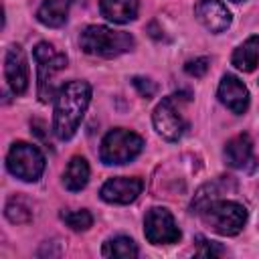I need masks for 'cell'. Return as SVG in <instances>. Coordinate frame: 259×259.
I'll return each mask as SVG.
<instances>
[{"instance_id":"12","label":"cell","mask_w":259,"mask_h":259,"mask_svg":"<svg viewBox=\"0 0 259 259\" xmlns=\"http://www.w3.org/2000/svg\"><path fill=\"white\" fill-rule=\"evenodd\" d=\"M217 95H219V101L237 115L245 113L249 107V89L235 75H229V73L223 75L219 89H217Z\"/></svg>"},{"instance_id":"13","label":"cell","mask_w":259,"mask_h":259,"mask_svg":"<svg viewBox=\"0 0 259 259\" xmlns=\"http://www.w3.org/2000/svg\"><path fill=\"white\" fill-rule=\"evenodd\" d=\"M194 14L198 22L212 34L225 32L231 26V12L221 0H198Z\"/></svg>"},{"instance_id":"14","label":"cell","mask_w":259,"mask_h":259,"mask_svg":"<svg viewBox=\"0 0 259 259\" xmlns=\"http://www.w3.org/2000/svg\"><path fill=\"white\" fill-rule=\"evenodd\" d=\"M101 16L113 24H125L136 20L140 4L138 0H99Z\"/></svg>"},{"instance_id":"11","label":"cell","mask_w":259,"mask_h":259,"mask_svg":"<svg viewBox=\"0 0 259 259\" xmlns=\"http://www.w3.org/2000/svg\"><path fill=\"white\" fill-rule=\"evenodd\" d=\"M4 75L10 91L14 95H22L28 87V63L24 57V51L18 45H12L6 51L4 59Z\"/></svg>"},{"instance_id":"19","label":"cell","mask_w":259,"mask_h":259,"mask_svg":"<svg viewBox=\"0 0 259 259\" xmlns=\"http://www.w3.org/2000/svg\"><path fill=\"white\" fill-rule=\"evenodd\" d=\"M61 221H65L67 227H71L73 231H87L93 225V217L87 208H79V210H63L61 212Z\"/></svg>"},{"instance_id":"18","label":"cell","mask_w":259,"mask_h":259,"mask_svg":"<svg viewBox=\"0 0 259 259\" xmlns=\"http://www.w3.org/2000/svg\"><path fill=\"white\" fill-rule=\"evenodd\" d=\"M101 255L109 259H134L138 257V245L134 243V239L125 235H117L103 243Z\"/></svg>"},{"instance_id":"2","label":"cell","mask_w":259,"mask_h":259,"mask_svg":"<svg viewBox=\"0 0 259 259\" xmlns=\"http://www.w3.org/2000/svg\"><path fill=\"white\" fill-rule=\"evenodd\" d=\"M79 45H81L83 53H87L91 57L113 59V57H119V55L132 51L136 40L125 30H113L103 24H89L83 28V32L79 36Z\"/></svg>"},{"instance_id":"20","label":"cell","mask_w":259,"mask_h":259,"mask_svg":"<svg viewBox=\"0 0 259 259\" xmlns=\"http://www.w3.org/2000/svg\"><path fill=\"white\" fill-rule=\"evenodd\" d=\"M4 214L10 223H28L32 219V212L30 208L20 200V198H10L6 202V208H4Z\"/></svg>"},{"instance_id":"4","label":"cell","mask_w":259,"mask_h":259,"mask_svg":"<svg viewBox=\"0 0 259 259\" xmlns=\"http://www.w3.org/2000/svg\"><path fill=\"white\" fill-rule=\"evenodd\" d=\"M142 150H144L142 136L125 127H115L103 136L99 146V158L107 166H119L138 158Z\"/></svg>"},{"instance_id":"23","label":"cell","mask_w":259,"mask_h":259,"mask_svg":"<svg viewBox=\"0 0 259 259\" xmlns=\"http://www.w3.org/2000/svg\"><path fill=\"white\" fill-rule=\"evenodd\" d=\"M132 83H134V87L140 91V95H142V97H146V99H150V97L156 93V85H154L150 79L134 77V79H132Z\"/></svg>"},{"instance_id":"1","label":"cell","mask_w":259,"mask_h":259,"mask_svg":"<svg viewBox=\"0 0 259 259\" xmlns=\"http://www.w3.org/2000/svg\"><path fill=\"white\" fill-rule=\"evenodd\" d=\"M91 85L81 79H73L57 89L53 107V134L59 140H71L89 107Z\"/></svg>"},{"instance_id":"21","label":"cell","mask_w":259,"mask_h":259,"mask_svg":"<svg viewBox=\"0 0 259 259\" xmlns=\"http://www.w3.org/2000/svg\"><path fill=\"white\" fill-rule=\"evenodd\" d=\"M196 241H198V245L194 249V255H198V257H221V255H225V249L219 243L208 241L204 237H198Z\"/></svg>"},{"instance_id":"8","label":"cell","mask_w":259,"mask_h":259,"mask_svg":"<svg viewBox=\"0 0 259 259\" xmlns=\"http://www.w3.org/2000/svg\"><path fill=\"white\" fill-rule=\"evenodd\" d=\"M144 235L152 245H172L178 243L182 237L172 212L164 206H154L146 212Z\"/></svg>"},{"instance_id":"22","label":"cell","mask_w":259,"mask_h":259,"mask_svg":"<svg viewBox=\"0 0 259 259\" xmlns=\"http://www.w3.org/2000/svg\"><path fill=\"white\" fill-rule=\"evenodd\" d=\"M208 65H210V59H208V57H196V59L186 61L184 71H186L190 77H202V75L208 71Z\"/></svg>"},{"instance_id":"9","label":"cell","mask_w":259,"mask_h":259,"mask_svg":"<svg viewBox=\"0 0 259 259\" xmlns=\"http://www.w3.org/2000/svg\"><path fill=\"white\" fill-rule=\"evenodd\" d=\"M142 188L144 182L138 176H113L103 182L99 194L109 204H130L140 196Z\"/></svg>"},{"instance_id":"10","label":"cell","mask_w":259,"mask_h":259,"mask_svg":"<svg viewBox=\"0 0 259 259\" xmlns=\"http://www.w3.org/2000/svg\"><path fill=\"white\" fill-rule=\"evenodd\" d=\"M225 160L231 168L243 170V172H253L257 168V158L253 152V140L249 134H239L231 138L225 144Z\"/></svg>"},{"instance_id":"3","label":"cell","mask_w":259,"mask_h":259,"mask_svg":"<svg viewBox=\"0 0 259 259\" xmlns=\"http://www.w3.org/2000/svg\"><path fill=\"white\" fill-rule=\"evenodd\" d=\"M198 214L210 231H214L223 237L239 235L247 223V208L235 200L219 198V200L206 204Z\"/></svg>"},{"instance_id":"17","label":"cell","mask_w":259,"mask_h":259,"mask_svg":"<svg viewBox=\"0 0 259 259\" xmlns=\"http://www.w3.org/2000/svg\"><path fill=\"white\" fill-rule=\"evenodd\" d=\"M89 182V164L83 156H73L63 172V186L71 192H79Z\"/></svg>"},{"instance_id":"7","label":"cell","mask_w":259,"mask_h":259,"mask_svg":"<svg viewBox=\"0 0 259 259\" xmlns=\"http://www.w3.org/2000/svg\"><path fill=\"white\" fill-rule=\"evenodd\" d=\"M6 168L18 180L36 182L45 172V156L28 142H14L6 156Z\"/></svg>"},{"instance_id":"6","label":"cell","mask_w":259,"mask_h":259,"mask_svg":"<svg viewBox=\"0 0 259 259\" xmlns=\"http://www.w3.org/2000/svg\"><path fill=\"white\" fill-rule=\"evenodd\" d=\"M190 97L188 93H174L164 97L152 113L154 130L168 142H176L186 132V119L182 115V103H186Z\"/></svg>"},{"instance_id":"24","label":"cell","mask_w":259,"mask_h":259,"mask_svg":"<svg viewBox=\"0 0 259 259\" xmlns=\"http://www.w3.org/2000/svg\"><path fill=\"white\" fill-rule=\"evenodd\" d=\"M231 2H245V0H231Z\"/></svg>"},{"instance_id":"16","label":"cell","mask_w":259,"mask_h":259,"mask_svg":"<svg viewBox=\"0 0 259 259\" xmlns=\"http://www.w3.org/2000/svg\"><path fill=\"white\" fill-rule=\"evenodd\" d=\"M71 0H42V4L36 10V20L45 26L59 28L67 22Z\"/></svg>"},{"instance_id":"5","label":"cell","mask_w":259,"mask_h":259,"mask_svg":"<svg viewBox=\"0 0 259 259\" xmlns=\"http://www.w3.org/2000/svg\"><path fill=\"white\" fill-rule=\"evenodd\" d=\"M32 57L36 61V91H38V99L42 103H49L51 99H55L57 91H55V77L67 67V57L57 51L53 45L49 42H38L32 51Z\"/></svg>"},{"instance_id":"15","label":"cell","mask_w":259,"mask_h":259,"mask_svg":"<svg viewBox=\"0 0 259 259\" xmlns=\"http://www.w3.org/2000/svg\"><path fill=\"white\" fill-rule=\"evenodd\" d=\"M231 63H233L235 69H239L243 73L255 71L257 65H259V34H253L243 45H239L233 51Z\"/></svg>"}]
</instances>
